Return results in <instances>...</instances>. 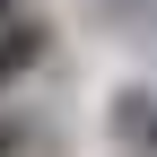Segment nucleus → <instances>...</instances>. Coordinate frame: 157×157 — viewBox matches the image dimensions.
<instances>
[{
    "mask_svg": "<svg viewBox=\"0 0 157 157\" xmlns=\"http://www.w3.org/2000/svg\"><path fill=\"white\" fill-rule=\"evenodd\" d=\"M0 157H44V131L26 113H0Z\"/></svg>",
    "mask_w": 157,
    "mask_h": 157,
    "instance_id": "3",
    "label": "nucleus"
},
{
    "mask_svg": "<svg viewBox=\"0 0 157 157\" xmlns=\"http://www.w3.org/2000/svg\"><path fill=\"white\" fill-rule=\"evenodd\" d=\"M113 140L131 157H157V96H122L113 105Z\"/></svg>",
    "mask_w": 157,
    "mask_h": 157,
    "instance_id": "2",
    "label": "nucleus"
},
{
    "mask_svg": "<svg viewBox=\"0 0 157 157\" xmlns=\"http://www.w3.org/2000/svg\"><path fill=\"white\" fill-rule=\"evenodd\" d=\"M0 17H9V0H0Z\"/></svg>",
    "mask_w": 157,
    "mask_h": 157,
    "instance_id": "4",
    "label": "nucleus"
},
{
    "mask_svg": "<svg viewBox=\"0 0 157 157\" xmlns=\"http://www.w3.org/2000/svg\"><path fill=\"white\" fill-rule=\"evenodd\" d=\"M44 44H52V35H44V17H0V87H9V78H26L35 61H44Z\"/></svg>",
    "mask_w": 157,
    "mask_h": 157,
    "instance_id": "1",
    "label": "nucleus"
}]
</instances>
